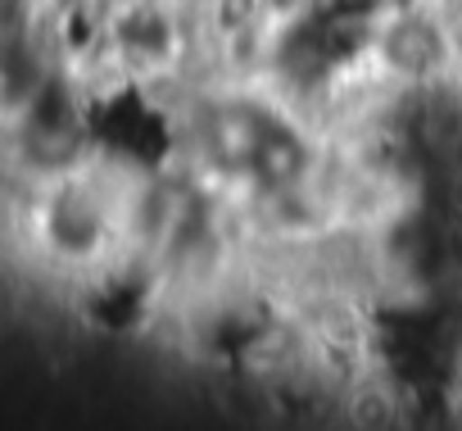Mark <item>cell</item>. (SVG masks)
<instances>
[{"mask_svg":"<svg viewBox=\"0 0 462 431\" xmlns=\"http://www.w3.org/2000/svg\"><path fill=\"white\" fill-rule=\"evenodd\" d=\"M381 60H385L399 78L421 82V78L439 73V64L448 60L444 28H439L430 14H421V10L399 14V19H394V23L381 33Z\"/></svg>","mask_w":462,"mask_h":431,"instance_id":"6da1fadb","label":"cell"}]
</instances>
